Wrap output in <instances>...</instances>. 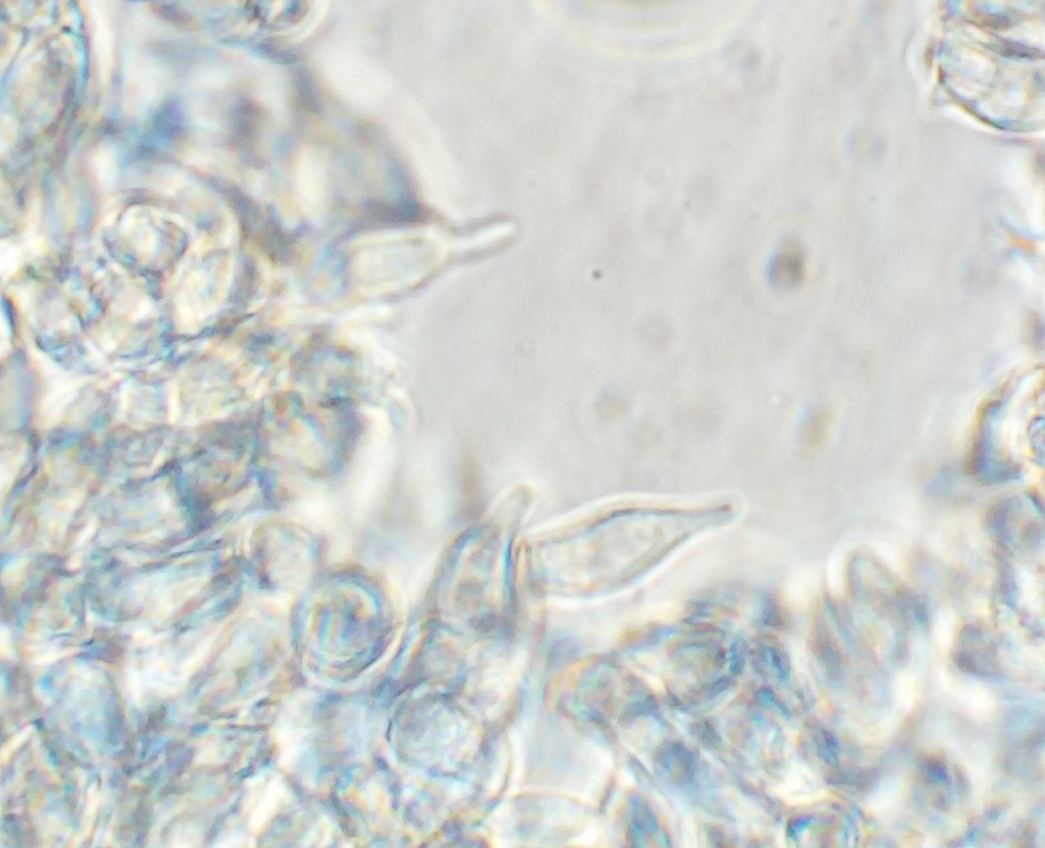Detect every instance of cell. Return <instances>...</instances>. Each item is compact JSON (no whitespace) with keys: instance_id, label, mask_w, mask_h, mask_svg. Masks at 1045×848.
I'll list each match as a JSON object with an SVG mask.
<instances>
[{"instance_id":"1","label":"cell","mask_w":1045,"mask_h":848,"mask_svg":"<svg viewBox=\"0 0 1045 848\" xmlns=\"http://www.w3.org/2000/svg\"><path fill=\"white\" fill-rule=\"evenodd\" d=\"M806 261L803 244L796 239H787L771 267L773 283L783 288L800 285L805 278Z\"/></svg>"},{"instance_id":"3","label":"cell","mask_w":1045,"mask_h":848,"mask_svg":"<svg viewBox=\"0 0 1045 848\" xmlns=\"http://www.w3.org/2000/svg\"><path fill=\"white\" fill-rule=\"evenodd\" d=\"M286 795V786L279 777L272 778L262 788V792L254 794L253 800L250 802V824L255 832L263 830L272 820L280 810Z\"/></svg>"},{"instance_id":"2","label":"cell","mask_w":1045,"mask_h":848,"mask_svg":"<svg viewBox=\"0 0 1045 848\" xmlns=\"http://www.w3.org/2000/svg\"><path fill=\"white\" fill-rule=\"evenodd\" d=\"M787 806L801 807L818 802L823 791L815 776L805 768H793L775 788Z\"/></svg>"},{"instance_id":"4","label":"cell","mask_w":1045,"mask_h":848,"mask_svg":"<svg viewBox=\"0 0 1045 848\" xmlns=\"http://www.w3.org/2000/svg\"><path fill=\"white\" fill-rule=\"evenodd\" d=\"M899 793L898 783L888 782L881 786L873 795L871 808L874 811H884L891 807L897 800Z\"/></svg>"},{"instance_id":"5","label":"cell","mask_w":1045,"mask_h":848,"mask_svg":"<svg viewBox=\"0 0 1045 848\" xmlns=\"http://www.w3.org/2000/svg\"><path fill=\"white\" fill-rule=\"evenodd\" d=\"M916 698L914 681L907 675L901 677L897 685V700L899 706L904 710L913 707Z\"/></svg>"}]
</instances>
